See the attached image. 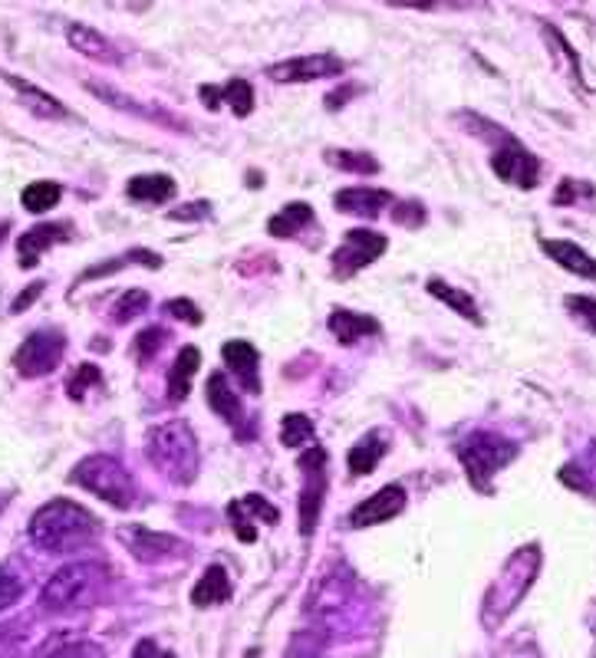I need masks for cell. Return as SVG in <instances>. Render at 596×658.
<instances>
[{
	"label": "cell",
	"instance_id": "6da1fadb",
	"mask_svg": "<svg viewBox=\"0 0 596 658\" xmlns=\"http://www.w3.org/2000/svg\"><path fill=\"white\" fill-rule=\"evenodd\" d=\"M99 520L76 501H50L30 517V540L47 553H70L96 537Z\"/></svg>",
	"mask_w": 596,
	"mask_h": 658
},
{
	"label": "cell",
	"instance_id": "7a4b0ae2",
	"mask_svg": "<svg viewBox=\"0 0 596 658\" xmlns=\"http://www.w3.org/2000/svg\"><path fill=\"white\" fill-rule=\"evenodd\" d=\"M145 455L165 474L168 481L175 484H191L198 474V438L191 431L188 422L175 418V422H165L159 428L149 431V441H145Z\"/></svg>",
	"mask_w": 596,
	"mask_h": 658
},
{
	"label": "cell",
	"instance_id": "3957f363",
	"mask_svg": "<svg viewBox=\"0 0 596 658\" xmlns=\"http://www.w3.org/2000/svg\"><path fill=\"white\" fill-rule=\"evenodd\" d=\"M106 586V570L99 563H66L56 570L40 593V606L47 612H76L93 606Z\"/></svg>",
	"mask_w": 596,
	"mask_h": 658
},
{
	"label": "cell",
	"instance_id": "277c9868",
	"mask_svg": "<svg viewBox=\"0 0 596 658\" xmlns=\"http://www.w3.org/2000/svg\"><path fill=\"white\" fill-rule=\"evenodd\" d=\"M73 484H80L83 491H89L99 501H106L112 507L126 510L136 501V487L126 471V464L109 458V455H89L73 468Z\"/></svg>",
	"mask_w": 596,
	"mask_h": 658
},
{
	"label": "cell",
	"instance_id": "5b68a950",
	"mask_svg": "<svg viewBox=\"0 0 596 658\" xmlns=\"http://www.w3.org/2000/svg\"><path fill=\"white\" fill-rule=\"evenodd\" d=\"M458 458H461V464H465L471 484L488 487L491 474L501 471L504 464L514 458V445L511 441L498 438V435H485V431H478V435H471L468 441H461L458 445Z\"/></svg>",
	"mask_w": 596,
	"mask_h": 658
},
{
	"label": "cell",
	"instance_id": "8992f818",
	"mask_svg": "<svg viewBox=\"0 0 596 658\" xmlns=\"http://www.w3.org/2000/svg\"><path fill=\"white\" fill-rule=\"evenodd\" d=\"M300 468H303V487H300L297 514H300L303 537H310V533L317 530L320 507H323V497H326V448L310 445L300 455Z\"/></svg>",
	"mask_w": 596,
	"mask_h": 658
},
{
	"label": "cell",
	"instance_id": "52a82bcc",
	"mask_svg": "<svg viewBox=\"0 0 596 658\" xmlns=\"http://www.w3.org/2000/svg\"><path fill=\"white\" fill-rule=\"evenodd\" d=\"M63 353H66V336L56 333V329H40V333H30L24 339V346L17 349L14 369L27 379L47 376V372L60 366Z\"/></svg>",
	"mask_w": 596,
	"mask_h": 658
},
{
	"label": "cell",
	"instance_id": "ba28073f",
	"mask_svg": "<svg viewBox=\"0 0 596 658\" xmlns=\"http://www.w3.org/2000/svg\"><path fill=\"white\" fill-rule=\"evenodd\" d=\"M386 247H389V241L382 234H376V231H350V234H343V244L336 247L333 257H330L333 277L346 280V277L359 274V270H366L376 257L386 254Z\"/></svg>",
	"mask_w": 596,
	"mask_h": 658
},
{
	"label": "cell",
	"instance_id": "9c48e42d",
	"mask_svg": "<svg viewBox=\"0 0 596 658\" xmlns=\"http://www.w3.org/2000/svg\"><path fill=\"white\" fill-rule=\"evenodd\" d=\"M346 70L343 60H336L330 53H310V56H294V60H284V63H274L267 66V76L274 83H313V79H330V76H340Z\"/></svg>",
	"mask_w": 596,
	"mask_h": 658
},
{
	"label": "cell",
	"instance_id": "30bf717a",
	"mask_svg": "<svg viewBox=\"0 0 596 658\" xmlns=\"http://www.w3.org/2000/svg\"><path fill=\"white\" fill-rule=\"evenodd\" d=\"M406 510V487L402 484H389L376 491L373 497L359 501L350 510V527L356 530H366V527H376V524H386V520L399 517Z\"/></svg>",
	"mask_w": 596,
	"mask_h": 658
},
{
	"label": "cell",
	"instance_id": "8fae6325",
	"mask_svg": "<svg viewBox=\"0 0 596 658\" xmlns=\"http://www.w3.org/2000/svg\"><path fill=\"white\" fill-rule=\"evenodd\" d=\"M491 168H494V175H498L501 181L517 185L521 191H531L537 181H541V162H537L531 152L517 149V145L494 152L491 155Z\"/></svg>",
	"mask_w": 596,
	"mask_h": 658
},
{
	"label": "cell",
	"instance_id": "7c38bea8",
	"mask_svg": "<svg viewBox=\"0 0 596 658\" xmlns=\"http://www.w3.org/2000/svg\"><path fill=\"white\" fill-rule=\"evenodd\" d=\"M224 362H228V369L234 372V376L241 379V385L251 395H261V372H257V362H261V356H257V349L251 343H244V339H231V343H224L221 349Z\"/></svg>",
	"mask_w": 596,
	"mask_h": 658
},
{
	"label": "cell",
	"instance_id": "4fadbf2b",
	"mask_svg": "<svg viewBox=\"0 0 596 658\" xmlns=\"http://www.w3.org/2000/svg\"><path fill=\"white\" fill-rule=\"evenodd\" d=\"M66 234H70V228L66 224H37V228L24 231V237L17 241V254H20V267L30 270L37 267V260L43 257V251L53 244L66 241Z\"/></svg>",
	"mask_w": 596,
	"mask_h": 658
},
{
	"label": "cell",
	"instance_id": "5bb4252c",
	"mask_svg": "<svg viewBox=\"0 0 596 658\" xmlns=\"http://www.w3.org/2000/svg\"><path fill=\"white\" fill-rule=\"evenodd\" d=\"M201 99L208 109H221V99L234 109V116H247L254 109V89L247 79H231L224 86H201Z\"/></svg>",
	"mask_w": 596,
	"mask_h": 658
},
{
	"label": "cell",
	"instance_id": "9a60e30c",
	"mask_svg": "<svg viewBox=\"0 0 596 658\" xmlns=\"http://www.w3.org/2000/svg\"><path fill=\"white\" fill-rule=\"evenodd\" d=\"M386 441H389L386 431H379V428L366 431V435L350 448V455H346V468H350V474H356V478H366V474H373L379 458L386 455Z\"/></svg>",
	"mask_w": 596,
	"mask_h": 658
},
{
	"label": "cell",
	"instance_id": "2e32d148",
	"mask_svg": "<svg viewBox=\"0 0 596 658\" xmlns=\"http://www.w3.org/2000/svg\"><path fill=\"white\" fill-rule=\"evenodd\" d=\"M392 201L389 191L382 188H346L336 195V208L356 218H379V211Z\"/></svg>",
	"mask_w": 596,
	"mask_h": 658
},
{
	"label": "cell",
	"instance_id": "e0dca14e",
	"mask_svg": "<svg viewBox=\"0 0 596 658\" xmlns=\"http://www.w3.org/2000/svg\"><path fill=\"white\" fill-rule=\"evenodd\" d=\"M208 405L211 412L221 415V422H228L234 431L241 435V422H244V408H241V399L234 395L231 382L221 376V372H215V376L208 379Z\"/></svg>",
	"mask_w": 596,
	"mask_h": 658
},
{
	"label": "cell",
	"instance_id": "ac0fdd59",
	"mask_svg": "<svg viewBox=\"0 0 596 658\" xmlns=\"http://www.w3.org/2000/svg\"><path fill=\"white\" fill-rule=\"evenodd\" d=\"M541 247L554 264L570 270V274H577L583 280H596V260L583 247H577L573 241H541Z\"/></svg>",
	"mask_w": 596,
	"mask_h": 658
},
{
	"label": "cell",
	"instance_id": "d6986e66",
	"mask_svg": "<svg viewBox=\"0 0 596 658\" xmlns=\"http://www.w3.org/2000/svg\"><path fill=\"white\" fill-rule=\"evenodd\" d=\"M66 40H70V47L83 56H93L99 63H119V50L112 47V43L103 37L99 30L93 27H83V24H70L66 27Z\"/></svg>",
	"mask_w": 596,
	"mask_h": 658
},
{
	"label": "cell",
	"instance_id": "ffe728a7",
	"mask_svg": "<svg viewBox=\"0 0 596 658\" xmlns=\"http://www.w3.org/2000/svg\"><path fill=\"white\" fill-rule=\"evenodd\" d=\"M231 599V580H228V570L224 566H208L205 573H201L198 586L191 589V603L208 609V606H221Z\"/></svg>",
	"mask_w": 596,
	"mask_h": 658
},
{
	"label": "cell",
	"instance_id": "44dd1931",
	"mask_svg": "<svg viewBox=\"0 0 596 658\" xmlns=\"http://www.w3.org/2000/svg\"><path fill=\"white\" fill-rule=\"evenodd\" d=\"M330 329H333V336L340 339L343 346H353V343H359L363 336H376V333H379V323L373 320V316H366V313L333 310Z\"/></svg>",
	"mask_w": 596,
	"mask_h": 658
},
{
	"label": "cell",
	"instance_id": "7402d4cb",
	"mask_svg": "<svg viewBox=\"0 0 596 658\" xmlns=\"http://www.w3.org/2000/svg\"><path fill=\"white\" fill-rule=\"evenodd\" d=\"M122 540L126 547L136 553L139 560H155V557H165L168 550L178 547L175 537H165V533H155V530H145V527H129L122 530Z\"/></svg>",
	"mask_w": 596,
	"mask_h": 658
},
{
	"label": "cell",
	"instance_id": "603a6c76",
	"mask_svg": "<svg viewBox=\"0 0 596 658\" xmlns=\"http://www.w3.org/2000/svg\"><path fill=\"white\" fill-rule=\"evenodd\" d=\"M198 366H201V353H198L195 346H185L182 353H178L172 372H168V399H172V402H185L188 399L191 379H195Z\"/></svg>",
	"mask_w": 596,
	"mask_h": 658
},
{
	"label": "cell",
	"instance_id": "cb8c5ba5",
	"mask_svg": "<svg viewBox=\"0 0 596 658\" xmlns=\"http://www.w3.org/2000/svg\"><path fill=\"white\" fill-rule=\"evenodd\" d=\"M7 83L17 89V93H20V99L27 102V109H30V112H37V116H43V119H63V116H66V109L60 106V99H53L50 93H43V89L30 86L27 79H20V76H10Z\"/></svg>",
	"mask_w": 596,
	"mask_h": 658
},
{
	"label": "cell",
	"instance_id": "d4e9b609",
	"mask_svg": "<svg viewBox=\"0 0 596 658\" xmlns=\"http://www.w3.org/2000/svg\"><path fill=\"white\" fill-rule=\"evenodd\" d=\"M429 293L432 297H438L445 306H452V310L458 313V316H465L468 323H475V326H481V313H478V303L468 297L465 290H455V287H448V283L442 280V277H432L429 280Z\"/></svg>",
	"mask_w": 596,
	"mask_h": 658
},
{
	"label": "cell",
	"instance_id": "484cf974",
	"mask_svg": "<svg viewBox=\"0 0 596 658\" xmlns=\"http://www.w3.org/2000/svg\"><path fill=\"white\" fill-rule=\"evenodd\" d=\"M313 221V208L307 201H294L287 204L284 211H277L271 221H267V231H271L274 237H294L300 228H307V224Z\"/></svg>",
	"mask_w": 596,
	"mask_h": 658
},
{
	"label": "cell",
	"instance_id": "4316f807",
	"mask_svg": "<svg viewBox=\"0 0 596 658\" xmlns=\"http://www.w3.org/2000/svg\"><path fill=\"white\" fill-rule=\"evenodd\" d=\"M129 198L136 201H149V204H162L175 195V181L168 175H139L129 181Z\"/></svg>",
	"mask_w": 596,
	"mask_h": 658
},
{
	"label": "cell",
	"instance_id": "83f0119b",
	"mask_svg": "<svg viewBox=\"0 0 596 658\" xmlns=\"http://www.w3.org/2000/svg\"><path fill=\"white\" fill-rule=\"evenodd\" d=\"M60 198H63V188L56 185V181H33V185L24 188V195H20V201H24V208L30 214L53 211L56 204H60Z\"/></svg>",
	"mask_w": 596,
	"mask_h": 658
},
{
	"label": "cell",
	"instance_id": "f1b7e54d",
	"mask_svg": "<svg viewBox=\"0 0 596 658\" xmlns=\"http://www.w3.org/2000/svg\"><path fill=\"white\" fill-rule=\"evenodd\" d=\"M313 441V422L307 415H297L290 412L284 415V422H280V445L284 448H307Z\"/></svg>",
	"mask_w": 596,
	"mask_h": 658
},
{
	"label": "cell",
	"instance_id": "f546056e",
	"mask_svg": "<svg viewBox=\"0 0 596 658\" xmlns=\"http://www.w3.org/2000/svg\"><path fill=\"white\" fill-rule=\"evenodd\" d=\"M145 306H149V293L145 290H126L116 303H112L109 320L112 323H129V320H136V316L145 313Z\"/></svg>",
	"mask_w": 596,
	"mask_h": 658
},
{
	"label": "cell",
	"instance_id": "4dcf8cb0",
	"mask_svg": "<svg viewBox=\"0 0 596 658\" xmlns=\"http://www.w3.org/2000/svg\"><path fill=\"white\" fill-rule=\"evenodd\" d=\"M326 162L336 165V168H343V172H359V175H373V172H379V162H376L373 155H366V152H343V149H333V152H326Z\"/></svg>",
	"mask_w": 596,
	"mask_h": 658
},
{
	"label": "cell",
	"instance_id": "1f68e13d",
	"mask_svg": "<svg viewBox=\"0 0 596 658\" xmlns=\"http://www.w3.org/2000/svg\"><path fill=\"white\" fill-rule=\"evenodd\" d=\"M228 517H231V527H234V533H238L241 543H254L257 540L254 517H251V510L244 507V501H231L228 504Z\"/></svg>",
	"mask_w": 596,
	"mask_h": 658
},
{
	"label": "cell",
	"instance_id": "d6a6232c",
	"mask_svg": "<svg viewBox=\"0 0 596 658\" xmlns=\"http://www.w3.org/2000/svg\"><path fill=\"white\" fill-rule=\"evenodd\" d=\"M564 306L570 310V316H577L580 326H587L590 333H596V300H590V297H567Z\"/></svg>",
	"mask_w": 596,
	"mask_h": 658
},
{
	"label": "cell",
	"instance_id": "836d02e7",
	"mask_svg": "<svg viewBox=\"0 0 596 658\" xmlns=\"http://www.w3.org/2000/svg\"><path fill=\"white\" fill-rule=\"evenodd\" d=\"M162 343H165V329H159V326L142 329V333L136 336V356H139L142 362H149V359L162 349Z\"/></svg>",
	"mask_w": 596,
	"mask_h": 658
},
{
	"label": "cell",
	"instance_id": "e575fe53",
	"mask_svg": "<svg viewBox=\"0 0 596 658\" xmlns=\"http://www.w3.org/2000/svg\"><path fill=\"white\" fill-rule=\"evenodd\" d=\"M20 593H24V586H20V580L10 570H4L0 566V612L10 609L20 599Z\"/></svg>",
	"mask_w": 596,
	"mask_h": 658
},
{
	"label": "cell",
	"instance_id": "d590c367",
	"mask_svg": "<svg viewBox=\"0 0 596 658\" xmlns=\"http://www.w3.org/2000/svg\"><path fill=\"white\" fill-rule=\"evenodd\" d=\"M47 658H106V655L96 642H70V645H63V649H56L53 655H47Z\"/></svg>",
	"mask_w": 596,
	"mask_h": 658
},
{
	"label": "cell",
	"instance_id": "8d00e7d4",
	"mask_svg": "<svg viewBox=\"0 0 596 658\" xmlns=\"http://www.w3.org/2000/svg\"><path fill=\"white\" fill-rule=\"evenodd\" d=\"M96 382H99V369L96 366H80V369H76L73 382H70V395H73V399H83L89 385H96Z\"/></svg>",
	"mask_w": 596,
	"mask_h": 658
},
{
	"label": "cell",
	"instance_id": "74e56055",
	"mask_svg": "<svg viewBox=\"0 0 596 658\" xmlns=\"http://www.w3.org/2000/svg\"><path fill=\"white\" fill-rule=\"evenodd\" d=\"M165 313L168 316H178L182 323H201V310L191 300H172V303H165Z\"/></svg>",
	"mask_w": 596,
	"mask_h": 658
},
{
	"label": "cell",
	"instance_id": "f35d334b",
	"mask_svg": "<svg viewBox=\"0 0 596 658\" xmlns=\"http://www.w3.org/2000/svg\"><path fill=\"white\" fill-rule=\"evenodd\" d=\"M132 658H172V652H162L152 639H142L136 645V652H132Z\"/></svg>",
	"mask_w": 596,
	"mask_h": 658
},
{
	"label": "cell",
	"instance_id": "ab89813d",
	"mask_svg": "<svg viewBox=\"0 0 596 658\" xmlns=\"http://www.w3.org/2000/svg\"><path fill=\"white\" fill-rule=\"evenodd\" d=\"M560 481L570 484V487H580V491H590V484L580 478V471L573 468V464H567V468H560Z\"/></svg>",
	"mask_w": 596,
	"mask_h": 658
},
{
	"label": "cell",
	"instance_id": "60d3db41",
	"mask_svg": "<svg viewBox=\"0 0 596 658\" xmlns=\"http://www.w3.org/2000/svg\"><path fill=\"white\" fill-rule=\"evenodd\" d=\"M40 290H43V283H30L24 297H20V300L14 303V310H24V306H27L30 300H37V297H40Z\"/></svg>",
	"mask_w": 596,
	"mask_h": 658
},
{
	"label": "cell",
	"instance_id": "b9f144b4",
	"mask_svg": "<svg viewBox=\"0 0 596 658\" xmlns=\"http://www.w3.org/2000/svg\"><path fill=\"white\" fill-rule=\"evenodd\" d=\"M0 658H14V649H10V629H0Z\"/></svg>",
	"mask_w": 596,
	"mask_h": 658
}]
</instances>
